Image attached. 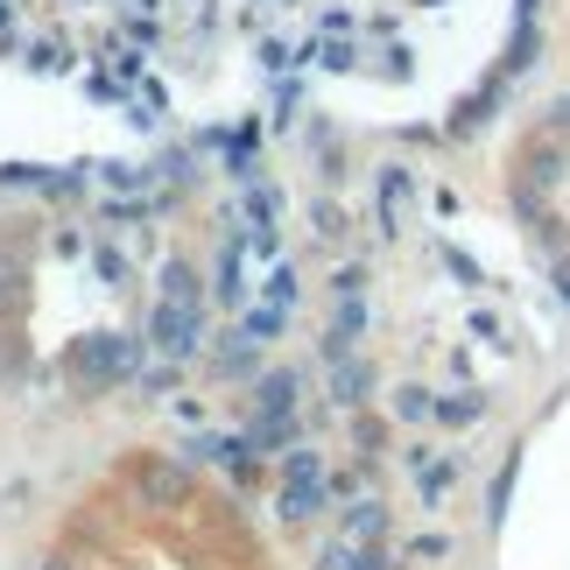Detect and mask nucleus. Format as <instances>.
<instances>
[{"label": "nucleus", "mask_w": 570, "mask_h": 570, "mask_svg": "<svg viewBox=\"0 0 570 570\" xmlns=\"http://www.w3.org/2000/svg\"><path fill=\"white\" fill-rule=\"evenodd\" d=\"M135 479H141V493H148V500H156V508H177V500L190 493V479H184L177 465H156V458H148V465H141Z\"/></svg>", "instance_id": "3"}, {"label": "nucleus", "mask_w": 570, "mask_h": 570, "mask_svg": "<svg viewBox=\"0 0 570 570\" xmlns=\"http://www.w3.org/2000/svg\"><path fill=\"white\" fill-rule=\"evenodd\" d=\"M296 387H303V374H268L254 387V423H268V415H289L296 409Z\"/></svg>", "instance_id": "2"}, {"label": "nucleus", "mask_w": 570, "mask_h": 570, "mask_svg": "<svg viewBox=\"0 0 570 570\" xmlns=\"http://www.w3.org/2000/svg\"><path fill=\"white\" fill-rule=\"evenodd\" d=\"M381 529H387V514L374 508V500H360V508H353V514H345V535H353V542H374Z\"/></svg>", "instance_id": "5"}, {"label": "nucleus", "mask_w": 570, "mask_h": 570, "mask_svg": "<svg viewBox=\"0 0 570 570\" xmlns=\"http://www.w3.org/2000/svg\"><path fill=\"white\" fill-rule=\"evenodd\" d=\"M14 303H21V268H14L8 254H0V317H8Z\"/></svg>", "instance_id": "6"}, {"label": "nucleus", "mask_w": 570, "mask_h": 570, "mask_svg": "<svg viewBox=\"0 0 570 570\" xmlns=\"http://www.w3.org/2000/svg\"><path fill=\"white\" fill-rule=\"evenodd\" d=\"M156 332H163V353H190V345H197V303H169L163 296Z\"/></svg>", "instance_id": "1"}, {"label": "nucleus", "mask_w": 570, "mask_h": 570, "mask_svg": "<svg viewBox=\"0 0 570 570\" xmlns=\"http://www.w3.org/2000/svg\"><path fill=\"white\" fill-rule=\"evenodd\" d=\"M42 570H78V563H71V557H50V563H42Z\"/></svg>", "instance_id": "8"}, {"label": "nucleus", "mask_w": 570, "mask_h": 570, "mask_svg": "<svg viewBox=\"0 0 570 570\" xmlns=\"http://www.w3.org/2000/svg\"><path fill=\"white\" fill-rule=\"evenodd\" d=\"M366 387H374V374H366V366H353V360H345L338 374H332V394H338L345 409H353V402H366Z\"/></svg>", "instance_id": "4"}, {"label": "nucleus", "mask_w": 570, "mask_h": 570, "mask_svg": "<svg viewBox=\"0 0 570 570\" xmlns=\"http://www.w3.org/2000/svg\"><path fill=\"white\" fill-rule=\"evenodd\" d=\"M14 366H21V338L0 332V374H14Z\"/></svg>", "instance_id": "7"}]
</instances>
